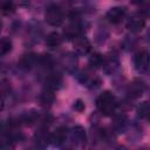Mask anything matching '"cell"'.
Instances as JSON below:
<instances>
[{
  "label": "cell",
  "mask_w": 150,
  "mask_h": 150,
  "mask_svg": "<svg viewBox=\"0 0 150 150\" xmlns=\"http://www.w3.org/2000/svg\"><path fill=\"white\" fill-rule=\"evenodd\" d=\"M70 137L75 143H83L86 142V130L81 125H76L70 130Z\"/></svg>",
  "instance_id": "7c38bea8"
},
{
  "label": "cell",
  "mask_w": 150,
  "mask_h": 150,
  "mask_svg": "<svg viewBox=\"0 0 150 150\" xmlns=\"http://www.w3.org/2000/svg\"><path fill=\"white\" fill-rule=\"evenodd\" d=\"M145 26V20L142 15H134L131 16V19L128 21V29L131 30L132 33H138L141 32Z\"/></svg>",
  "instance_id": "52a82bcc"
},
{
  "label": "cell",
  "mask_w": 150,
  "mask_h": 150,
  "mask_svg": "<svg viewBox=\"0 0 150 150\" xmlns=\"http://www.w3.org/2000/svg\"><path fill=\"white\" fill-rule=\"evenodd\" d=\"M34 138H35V143L41 146V148H45L48 145V143L50 142V135L48 134V130L45 129V128H41L39 129L35 135H34Z\"/></svg>",
  "instance_id": "ba28073f"
},
{
  "label": "cell",
  "mask_w": 150,
  "mask_h": 150,
  "mask_svg": "<svg viewBox=\"0 0 150 150\" xmlns=\"http://www.w3.org/2000/svg\"><path fill=\"white\" fill-rule=\"evenodd\" d=\"M102 67H103V69H104V71L107 74H111L117 69L118 61L115 57H110V59H107V60L104 59V61L102 63Z\"/></svg>",
  "instance_id": "9a60e30c"
},
{
  "label": "cell",
  "mask_w": 150,
  "mask_h": 150,
  "mask_svg": "<svg viewBox=\"0 0 150 150\" xmlns=\"http://www.w3.org/2000/svg\"><path fill=\"white\" fill-rule=\"evenodd\" d=\"M74 109L77 110L79 112L83 111V110H84V103H83L81 100H77V101L75 102V104H74Z\"/></svg>",
  "instance_id": "603a6c76"
},
{
  "label": "cell",
  "mask_w": 150,
  "mask_h": 150,
  "mask_svg": "<svg viewBox=\"0 0 150 150\" xmlns=\"http://www.w3.org/2000/svg\"><path fill=\"white\" fill-rule=\"evenodd\" d=\"M105 16H107L109 22H111L114 25H117V23L122 22V20L125 16V8H123V7H112L107 12Z\"/></svg>",
  "instance_id": "5b68a950"
},
{
  "label": "cell",
  "mask_w": 150,
  "mask_h": 150,
  "mask_svg": "<svg viewBox=\"0 0 150 150\" xmlns=\"http://www.w3.org/2000/svg\"><path fill=\"white\" fill-rule=\"evenodd\" d=\"M45 19L47 21V23H49L50 26H60L63 21V13L60 6L57 5H49L46 9L45 13Z\"/></svg>",
  "instance_id": "7a4b0ae2"
},
{
  "label": "cell",
  "mask_w": 150,
  "mask_h": 150,
  "mask_svg": "<svg viewBox=\"0 0 150 150\" xmlns=\"http://www.w3.org/2000/svg\"><path fill=\"white\" fill-rule=\"evenodd\" d=\"M130 2L132 5H141L143 2V0H130Z\"/></svg>",
  "instance_id": "cb8c5ba5"
},
{
  "label": "cell",
  "mask_w": 150,
  "mask_h": 150,
  "mask_svg": "<svg viewBox=\"0 0 150 150\" xmlns=\"http://www.w3.org/2000/svg\"><path fill=\"white\" fill-rule=\"evenodd\" d=\"M54 100H55V95H54L53 90L52 89H48V88L46 90L41 91V94L39 95V102H40V104L42 107H46V108L47 107H50L53 104Z\"/></svg>",
  "instance_id": "8fae6325"
},
{
  "label": "cell",
  "mask_w": 150,
  "mask_h": 150,
  "mask_svg": "<svg viewBox=\"0 0 150 150\" xmlns=\"http://www.w3.org/2000/svg\"><path fill=\"white\" fill-rule=\"evenodd\" d=\"M61 43H62V36L56 32L48 34V36L46 38V45H47V47H49L52 49L60 47Z\"/></svg>",
  "instance_id": "4fadbf2b"
},
{
  "label": "cell",
  "mask_w": 150,
  "mask_h": 150,
  "mask_svg": "<svg viewBox=\"0 0 150 150\" xmlns=\"http://www.w3.org/2000/svg\"><path fill=\"white\" fill-rule=\"evenodd\" d=\"M81 30H82V28H81V25L79 23V21L77 20H71V23H69L64 28L63 33L68 39H74L77 35L81 34Z\"/></svg>",
  "instance_id": "30bf717a"
},
{
  "label": "cell",
  "mask_w": 150,
  "mask_h": 150,
  "mask_svg": "<svg viewBox=\"0 0 150 150\" xmlns=\"http://www.w3.org/2000/svg\"><path fill=\"white\" fill-rule=\"evenodd\" d=\"M12 50V41L8 38L0 39V56L8 54Z\"/></svg>",
  "instance_id": "ac0fdd59"
},
{
  "label": "cell",
  "mask_w": 150,
  "mask_h": 150,
  "mask_svg": "<svg viewBox=\"0 0 150 150\" xmlns=\"http://www.w3.org/2000/svg\"><path fill=\"white\" fill-rule=\"evenodd\" d=\"M96 107L104 116H110L115 112L117 102L115 96L110 91H103L96 100Z\"/></svg>",
  "instance_id": "6da1fadb"
},
{
  "label": "cell",
  "mask_w": 150,
  "mask_h": 150,
  "mask_svg": "<svg viewBox=\"0 0 150 150\" xmlns=\"http://www.w3.org/2000/svg\"><path fill=\"white\" fill-rule=\"evenodd\" d=\"M66 138H67V130L63 128V127H60L57 128L52 135H50V141L54 145L56 146H60L62 145L64 142H66Z\"/></svg>",
  "instance_id": "9c48e42d"
},
{
  "label": "cell",
  "mask_w": 150,
  "mask_h": 150,
  "mask_svg": "<svg viewBox=\"0 0 150 150\" xmlns=\"http://www.w3.org/2000/svg\"><path fill=\"white\" fill-rule=\"evenodd\" d=\"M0 8H1V11H2L4 13L8 14V13H13V12H14L15 6H14V4H13L12 1H6V2H4V4L1 5Z\"/></svg>",
  "instance_id": "7402d4cb"
},
{
  "label": "cell",
  "mask_w": 150,
  "mask_h": 150,
  "mask_svg": "<svg viewBox=\"0 0 150 150\" xmlns=\"http://www.w3.org/2000/svg\"><path fill=\"white\" fill-rule=\"evenodd\" d=\"M73 46H74V50L80 54V55H86L90 52V48H91V45L89 42V40L83 36V35H77L76 38H74V42H73Z\"/></svg>",
  "instance_id": "3957f363"
},
{
  "label": "cell",
  "mask_w": 150,
  "mask_h": 150,
  "mask_svg": "<svg viewBox=\"0 0 150 150\" xmlns=\"http://www.w3.org/2000/svg\"><path fill=\"white\" fill-rule=\"evenodd\" d=\"M134 66L139 73L146 71L149 68V53L146 50L138 52L134 57Z\"/></svg>",
  "instance_id": "277c9868"
},
{
  "label": "cell",
  "mask_w": 150,
  "mask_h": 150,
  "mask_svg": "<svg viewBox=\"0 0 150 150\" xmlns=\"http://www.w3.org/2000/svg\"><path fill=\"white\" fill-rule=\"evenodd\" d=\"M47 87L48 89H59L62 84V77L59 75V74H50L48 77H47Z\"/></svg>",
  "instance_id": "5bb4252c"
},
{
  "label": "cell",
  "mask_w": 150,
  "mask_h": 150,
  "mask_svg": "<svg viewBox=\"0 0 150 150\" xmlns=\"http://www.w3.org/2000/svg\"><path fill=\"white\" fill-rule=\"evenodd\" d=\"M125 124H127V117L124 115H120L117 117H115L114 122H112V127L115 130L117 131H121L125 128Z\"/></svg>",
  "instance_id": "d6986e66"
},
{
  "label": "cell",
  "mask_w": 150,
  "mask_h": 150,
  "mask_svg": "<svg viewBox=\"0 0 150 150\" xmlns=\"http://www.w3.org/2000/svg\"><path fill=\"white\" fill-rule=\"evenodd\" d=\"M104 61V57L101 55V54H94L90 59H89V64L93 67V68H98L102 66Z\"/></svg>",
  "instance_id": "44dd1931"
},
{
  "label": "cell",
  "mask_w": 150,
  "mask_h": 150,
  "mask_svg": "<svg viewBox=\"0 0 150 150\" xmlns=\"http://www.w3.org/2000/svg\"><path fill=\"white\" fill-rule=\"evenodd\" d=\"M35 62H36V57H35V55H33V54L23 55L22 59L20 60V67H21V68H26V69H28V68H30Z\"/></svg>",
  "instance_id": "e0dca14e"
},
{
  "label": "cell",
  "mask_w": 150,
  "mask_h": 150,
  "mask_svg": "<svg viewBox=\"0 0 150 150\" xmlns=\"http://www.w3.org/2000/svg\"><path fill=\"white\" fill-rule=\"evenodd\" d=\"M144 90H145V84L141 80H134L128 86V95L131 98H137V97L142 96Z\"/></svg>",
  "instance_id": "8992f818"
},
{
  "label": "cell",
  "mask_w": 150,
  "mask_h": 150,
  "mask_svg": "<svg viewBox=\"0 0 150 150\" xmlns=\"http://www.w3.org/2000/svg\"><path fill=\"white\" fill-rule=\"evenodd\" d=\"M1 28H2V21L0 20V30H1Z\"/></svg>",
  "instance_id": "484cf974"
},
{
  "label": "cell",
  "mask_w": 150,
  "mask_h": 150,
  "mask_svg": "<svg viewBox=\"0 0 150 150\" xmlns=\"http://www.w3.org/2000/svg\"><path fill=\"white\" fill-rule=\"evenodd\" d=\"M4 108V100H2V97H0V110Z\"/></svg>",
  "instance_id": "d4e9b609"
},
{
  "label": "cell",
  "mask_w": 150,
  "mask_h": 150,
  "mask_svg": "<svg viewBox=\"0 0 150 150\" xmlns=\"http://www.w3.org/2000/svg\"><path fill=\"white\" fill-rule=\"evenodd\" d=\"M63 64L68 70H71L76 67V57L71 54H67L63 56Z\"/></svg>",
  "instance_id": "ffe728a7"
},
{
  "label": "cell",
  "mask_w": 150,
  "mask_h": 150,
  "mask_svg": "<svg viewBox=\"0 0 150 150\" xmlns=\"http://www.w3.org/2000/svg\"><path fill=\"white\" fill-rule=\"evenodd\" d=\"M149 114H150V104L148 101L141 103L137 108V115L138 117L143 118V120H146L149 117Z\"/></svg>",
  "instance_id": "2e32d148"
}]
</instances>
